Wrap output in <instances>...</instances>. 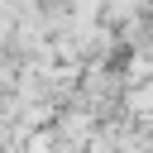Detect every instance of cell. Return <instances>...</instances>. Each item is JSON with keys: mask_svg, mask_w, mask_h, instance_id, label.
<instances>
[{"mask_svg": "<svg viewBox=\"0 0 153 153\" xmlns=\"http://www.w3.org/2000/svg\"><path fill=\"white\" fill-rule=\"evenodd\" d=\"M148 105H153V91H139L134 96V110H148Z\"/></svg>", "mask_w": 153, "mask_h": 153, "instance_id": "cell-1", "label": "cell"}]
</instances>
